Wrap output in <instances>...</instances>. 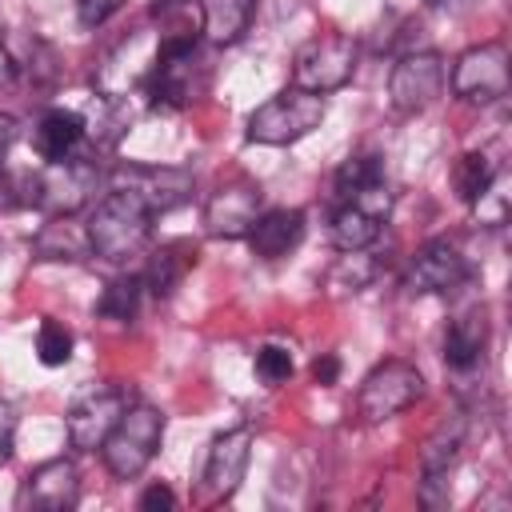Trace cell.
I'll list each match as a JSON object with an SVG mask.
<instances>
[{
    "mask_svg": "<svg viewBox=\"0 0 512 512\" xmlns=\"http://www.w3.org/2000/svg\"><path fill=\"white\" fill-rule=\"evenodd\" d=\"M84 232H88L92 256H100L108 264H124V260H132V256H140L148 248V240H152V208L140 196H132L124 188H112L92 208Z\"/></svg>",
    "mask_w": 512,
    "mask_h": 512,
    "instance_id": "obj_1",
    "label": "cell"
},
{
    "mask_svg": "<svg viewBox=\"0 0 512 512\" xmlns=\"http://www.w3.org/2000/svg\"><path fill=\"white\" fill-rule=\"evenodd\" d=\"M100 184V168L92 156H68L52 160L40 172L24 176V204H36L48 220L52 216H72L80 212Z\"/></svg>",
    "mask_w": 512,
    "mask_h": 512,
    "instance_id": "obj_2",
    "label": "cell"
},
{
    "mask_svg": "<svg viewBox=\"0 0 512 512\" xmlns=\"http://www.w3.org/2000/svg\"><path fill=\"white\" fill-rule=\"evenodd\" d=\"M160 440H164V412L152 408V404H136V400H132V404L124 408V416L116 420V428H112V432L104 436V444H100L104 468H108L116 480H136V476L152 464Z\"/></svg>",
    "mask_w": 512,
    "mask_h": 512,
    "instance_id": "obj_3",
    "label": "cell"
},
{
    "mask_svg": "<svg viewBox=\"0 0 512 512\" xmlns=\"http://www.w3.org/2000/svg\"><path fill=\"white\" fill-rule=\"evenodd\" d=\"M320 120H324V96L304 92V88H284L248 116V140L284 148V144L304 140L312 128H320Z\"/></svg>",
    "mask_w": 512,
    "mask_h": 512,
    "instance_id": "obj_4",
    "label": "cell"
},
{
    "mask_svg": "<svg viewBox=\"0 0 512 512\" xmlns=\"http://www.w3.org/2000/svg\"><path fill=\"white\" fill-rule=\"evenodd\" d=\"M352 72H356V44L344 32L312 36L292 56V88H304L316 96L344 88L352 80Z\"/></svg>",
    "mask_w": 512,
    "mask_h": 512,
    "instance_id": "obj_5",
    "label": "cell"
},
{
    "mask_svg": "<svg viewBox=\"0 0 512 512\" xmlns=\"http://www.w3.org/2000/svg\"><path fill=\"white\" fill-rule=\"evenodd\" d=\"M420 396H424L420 368L408 360H384L364 376V384L356 392V412L364 424H384V420L400 416L404 408H412Z\"/></svg>",
    "mask_w": 512,
    "mask_h": 512,
    "instance_id": "obj_6",
    "label": "cell"
},
{
    "mask_svg": "<svg viewBox=\"0 0 512 512\" xmlns=\"http://www.w3.org/2000/svg\"><path fill=\"white\" fill-rule=\"evenodd\" d=\"M132 404V392L120 384H100L92 392H84L72 408H68V440L76 452H96L104 444V436L116 428V420L124 416V408Z\"/></svg>",
    "mask_w": 512,
    "mask_h": 512,
    "instance_id": "obj_7",
    "label": "cell"
},
{
    "mask_svg": "<svg viewBox=\"0 0 512 512\" xmlns=\"http://www.w3.org/2000/svg\"><path fill=\"white\" fill-rule=\"evenodd\" d=\"M452 92L468 104H492L508 92V48L500 40L468 48L452 64Z\"/></svg>",
    "mask_w": 512,
    "mask_h": 512,
    "instance_id": "obj_8",
    "label": "cell"
},
{
    "mask_svg": "<svg viewBox=\"0 0 512 512\" xmlns=\"http://www.w3.org/2000/svg\"><path fill=\"white\" fill-rule=\"evenodd\" d=\"M260 204H264V192H260L256 180H248V176L224 180L208 196V204H204V228H208V236H216V240H244L248 228H252V220L260 216Z\"/></svg>",
    "mask_w": 512,
    "mask_h": 512,
    "instance_id": "obj_9",
    "label": "cell"
},
{
    "mask_svg": "<svg viewBox=\"0 0 512 512\" xmlns=\"http://www.w3.org/2000/svg\"><path fill=\"white\" fill-rule=\"evenodd\" d=\"M444 88L440 52H404L388 72V96L396 112H424Z\"/></svg>",
    "mask_w": 512,
    "mask_h": 512,
    "instance_id": "obj_10",
    "label": "cell"
},
{
    "mask_svg": "<svg viewBox=\"0 0 512 512\" xmlns=\"http://www.w3.org/2000/svg\"><path fill=\"white\" fill-rule=\"evenodd\" d=\"M112 188H124V192L140 196V200L152 208V216H156V212H172V208H180V204L192 196L196 180H192L188 168H168V164H164V168L124 164V168L112 172Z\"/></svg>",
    "mask_w": 512,
    "mask_h": 512,
    "instance_id": "obj_11",
    "label": "cell"
},
{
    "mask_svg": "<svg viewBox=\"0 0 512 512\" xmlns=\"http://www.w3.org/2000/svg\"><path fill=\"white\" fill-rule=\"evenodd\" d=\"M468 280V260L452 240H428L412 252L404 268V288L408 292H452Z\"/></svg>",
    "mask_w": 512,
    "mask_h": 512,
    "instance_id": "obj_12",
    "label": "cell"
},
{
    "mask_svg": "<svg viewBox=\"0 0 512 512\" xmlns=\"http://www.w3.org/2000/svg\"><path fill=\"white\" fill-rule=\"evenodd\" d=\"M248 460H252V428L240 424V428L220 432L208 448V460H204V476H200L204 496L208 500H228L240 488V480L248 472Z\"/></svg>",
    "mask_w": 512,
    "mask_h": 512,
    "instance_id": "obj_13",
    "label": "cell"
},
{
    "mask_svg": "<svg viewBox=\"0 0 512 512\" xmlns=\"http://www.w3.org/2000/svg\"><path fill=\"white\" fill-rule=\"evenodd\" d=\"M76 500H80V472L64 456L36 464L20 484V508L64 512V508H76Z\"/></svg>",
    "mask_w": 512,
    "mask_h": 512,
    "instance_id": "obj_14",
    "label": "cell"
},
{
    "mask_svg": "<svg viewBox=\"0 0 512 512\" xmlns=\"http://www.w3.org/2000/svg\"><path fill=\"white\" fill-rule=\"evenodd\" d=\"M244 240L260 260H280L304 240V212L300 208H268L252 220Z\"/></svg>",
    "mask_w": 512,
    "mask_h": 512,
    "instance_id": "obj_15",
    "label": "cell"
},
{
    "mask_svg": "<svg viewBox=\"0 0 512 512\" xmlns=\"http://www.w3.org/2000/svg\"><path fill=\"white\" fill-rule=\"evenodd\" d=\"M84 136H88V120L80 112H72V108H48L40 116V124H36L32 144H36L40 160L52 164V160L76 156V148L84 144Z\"/></svg>",
    "mask_w": 512,
    "mask_h": 512,
    "instance_id": "obj_16",
    "label": "cell"
},
{
    "mask_svg": "<svg viewBox=\"0 0 512 512\" xmlns=\"http://www.w3.org/2000/svg\"><path fill=\"white\" fill-rule=\"evenodd\" d=\"M196 256H200V248H196L192 240H168V244H160V248L148 256L144 272H140L144 288H148L152 296H172V292L180 288V280L188 276V268L196 264Z\"/></svg>",
    "mask_w": 512,
    "mask_h": 512,
    "instance_id": "obj_17",
    "label": "cell"
},
{
    "mask_svg": "<svg viewBox=\"0 0 512 512\" xmlns=\"http://www.w3.org/2000/svg\"><path fill=\"white\" fill-rule=\"evenodd\" d=\"M484 348H488V320H484V312H464V316H456L448 324V332H444V364L452 372L480 368Z\"/></svg>",
    "mask_w": 512,
    "mask_h": 512,
    "instance_id": "obj_18",
    "label": "cell"
},
{
    "mask_svg": "<svg viewBox=\"0 0 512 512\" xmlns=\"http://www.w3.org/2000/svg\"><path fill=\"white\" fill-rule=\"evenodd\" d=\"M464 432H468V416H464V412L440 420L436 432H432V436L424 440V448H420V472H424V476H448L452 460L460 456Z\"/></svg>",
    "mask_w": 512,
    "mask_h": 512,
    "instance_id": "obj_19",
    "label": "cell"
},
{
    "mask_svg": "<svg viewBox=\"0 0 512 512\" xmlns=\"http://www.w3.org/2000/svg\"><path fill=\"white\" fill-rule=\"evenodd\" d=\"M256 0H204V36L212 44H236L252 24Z\"/></svg>",
    "mask_w": 512,
    "mask_h": 512,
    "instance_id": "obj_20",
    "label": "cell"
},
{
    "mask_svg": "<svg viewBox=\"0 0 512 512\" xmlns=\"http://www.w3.org/2000/svg\"><path fill=\"white\" fill-rule=\"evenodd\" d=\"M328 236H332V244L340 252H364L380 236V216L368 212V208H360V204H340L336 216H332Z\"/></svg>",
    "mask_w": 512,
    "mask_h": 512,
    "instance_id": "obj_21",
    "label": "cell"
},
{
    "mask_svg": "<svg viewBox=\"0 0 512 512\" xmlns=\"http://www.w3.org/2000/svg\"><path fill=\"white\" fill-rule=\"evenodd\" d=\"M32 248H36L44 260H84V256L92 252V248H88V232L76 228L68 216H52V220L36 232Z\"/></svg>",
    "mask_w": 512,
    "mask_h": 512,
    "instance_id": "obj_22",
    "label": "cell"
},
{
    "mask_svg": "<svg viewBox=\"0 0 512 512\" xmlns=\"http://www.w3.org/2000/svg\"><path fill=\"white\" fill-rule=\"evenodd\" d=\"M336 196L348 204V200H356V196H364L368 188H376V184H384V168H380V156H372V152H364V156H352V160H344L340 168H336Z\"/></svg>",
    "mask_w": 512,
    "mask_h": 512,
    "instance_id": "obj_23",
    "label": "cell"
},
{
    "mask_svg": "<svg viewBox=\"0 0 512 512\" xmlns=\"http://www.w3.org/2000/svg\"><path fill=\"white\" fill-rule=\"evenodd\" d=\"M140 296H144V280H140V276H116V280H108V288L100 292L96 312H100L104 320L128 324V320L140 312Z\"/></svg>",
    "mask_w": 512,
    "mask_h": 512,
    "instance_id": "obj_24",
    "label": "cell"
},
{
    "mask_svg": "<svg viewBox=\"0 0 512 512\" xmlns=\"http://www.w3.org/2000/svg\"><path fill=\"white\" fill-rule=\"evenodd\" d=\"M496 172H500V164H496L488 152H464V156L456 160V172H452L456 196H460L464 204H472V200L492 184Z\"/></svg>",
    "mask_w": 512,
    "mask_h": 512,
    "instance_id": "obj_25",
    "label": "cell"
},
{
    "mask_svg": "<svg viewBox=\"0 0 512 512\" xmlns=\"http://www.w3.org/2000/svg\"><path fill=\"white\" fill-rule=\"evenodd\" d=\"M372 276H376V260H372V256H364V252H344V256L336 260V268L328 272V288H332V296L360 292Z\"/></svg>",
    "mask_w": 512,
    "mask_h": 512,
    "instance_id": "obj_26",
    "label": "cell"
},
{
    "mask_svg": "<svg viewBox=\"0 0 512 512\" xmlns=\"http://www.w3.org/2000/svg\"><path fill=\"white\" fill-rule=\"evenodd\" d=\"M36 356L44 368H60L72 360V332L60 320H40L36 328Z\"/></svg>",
    "mask_w": 512,
    "mask_h": 512,
    "instance_id": "obj_27",
    "label": "cell"
},
{
    "mask_svg": "<svg viewBox=\"0 0 512 512\" xmlns=\"http://www.w3.org/2000/svg\"><path fill=\"white\" fill-rule=\"evenodd\" d=\"M472 208H476V220H480V224L500 228V224H504V216H508V176H504V172H496V176H492V184L472 200Z\"/></svg>",
    "mask_w": 512,
    "mask_h": 512,
    "instance_id": "obj_28",
    "label": "cell"
},
{
    "mask_svg": "<svg viewBox=\"0 0 512 512\" xmlns=\"http://www.w3.org/2000/svg\"><path fill=\"white\" fill-rule=\"evenodd\" d=\"M256 376H260L264 384H284V380H292V352L280 348V344H264V348L256 352Z\"/></svg>",
    "mask_w": 512,
    "mask_h": 512,
    "instance_id": "obj_29",
    "label": "cell"
},
{
    "mask_svg": "<svg viewBox=\"0 0 512 512\" xmlns=\"http://www.w3.org/2000/svg\"><path fill=\"white\" fill-rule=\"evenodd\" d=\"M124 8V0H76V16L84 28H100L104 20H112Z\"/></svg>",
    "mask_w": 512,
    "mask_h": 512,
    "instance_id": "obj_30",
    "label": "cell"
},
{
    "mask_svg": "<svg viewBox=\"0 0 512 512\" xmlns=\"http://www.w3.org/2000/svg\"><path fill=\"white\" fill-rule=\"evenodd\" d=\"M12 440H16V408L8 400H0V468L12 456Z\"/></svg>",
    "mask_w": 512,
    "mask_h": 512,
    "instance_id": "obj_31",
    "label": "cell"
},
{
    "mask_svg": "<svg viewBox=\"0 0 512 512\" xmlns=\"http://www.w3.org/2000/svg\"><path fill=\"white\" fill-rule=\"evenodd\" d=\"M416 496H420L424 508H444V504H448V480H444V476H424Z\"/></svg>",
    "mask_w": 512,
    "mask_h": 512,
    "instance_id": "obj_32",
    "label": "cell"
},
{
    "mask_svg": "<svg viewBox=\"0 0 512 512\" xmlns=\"http://www.w3.org/2000/svg\"><path fill=\"white\" fill-rule=\"evenodd\" d=\"M312 380L320 384V388H332L336 380H340V356H332V352H324V356H316L312 360Z\"/></svg>",
    "mask_w": 512,
    "mask_h": 512,
    "instance_id": "obj_33",
    "label": "cell"
},
{
    "mask_svg": "<svg viewBox=\"0 0 512 512\" xmlns=\"http://www.w3.org/2000/svg\"><path fill=\"white\" fill-rule=\"evenodd\" d=\"M140 508L144 512H160V508H176V496H172V488L168 484H148L144 492H140Z\"/></svg>",
    "mask_w": 512,
    "mask_h": 512,
    "instance_id": "obj_34",
    "label": "cell"
},
{
    "mask_svg": "<svg viewBox=\"0 0 512 512\" xmlns=\"http://www.w3.org/2000/svg\"><path fill=\"white\" fill-rule=\"evenodd\" d=\"M16 204H24V180H16L0 164V208H16Z\"/></svg>",
    "mask_w": 512,
    "mask_h": 512,
    "instance_id": "obj_35",
    "label": "cell"
},
{
    "mask_svg": "<svg viewBox=\"0 0 512 512\" xmlns=\"http://www.w3.org/2000/svg\"><path fill=\"white\" fill-rule=\"evenodd\" d=\"M16 72H20V64H16V56L8 52V44L0 40V84H12Z\"/></svg>",
    "mask_w": 512,
    "mask_h": 512,
    "instance_id": "obj_36",
    "label": "cell"
},
{
    "mask_svg": "<svg viewBox=\"0 0 512 512\" xmlns=\"http://www.w3.org/2000/svg\"><path fill=\"white\" fill-rule=\"evenodd\" d=\"M12 140H16V120H12L8 112H0V152H4Z\"/></svg>",
    "mask_w": 512,
    "mask_h": 512,
    "instance_id": "obj_37",
    "label": "cell"
},
{
    "mask_svg": "<svg viewBox=\"0 0 512 512\" xmlns=\"http://www.w3.org/2000/svg\"><path fill=\"white\" fill-rule=\"evenodd\" d=\"M184 4H188V0H152V4H148V12H152V16H164V12L184 8Z\"/></svg>",
    "mask_w": 512,
    "mask_h": 512,
    "instance_id": "obj_38",
    "label": "cell"
}]
</instances>
